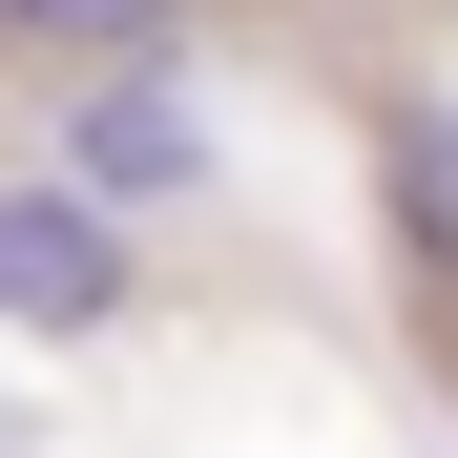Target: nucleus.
Instances as JSON below:
<instances>
[{
  "label": "nucleus",
  "mask_w": 458,
  "mask_h": 458,
  "mask_svg": "<svg viewBox=\"0 0 458 458\" xmlns=\"http://www.w3.org/2000/svg\"><path fill=\"white\" fill-rule=\"evenodd\" d=\"M63 188H84L105 229H125V208H188V188H208V125H188V84H167V63H105V84L63 105Z\"/></svg>",
  "instance_id": "f257e3e1"
},
{
  "label": "nucleus",
  "mask_w": 458,
  "mask_h": 458,
  "mask_svg": "<svg viewBox=\"0 0 458 458\" xmlns=\"http://www.w3.org/2000/svg\"><path fill=\"white\" fill-rule=\"evenodd\" d=\"M125 313V229L84 188H0V334H105Z\"/></svg>",
  "instance_id": "f03ea898"
},
{
  "label": "nucleus",
  "mask_w": 458,
  "mask_h": 458,
  "mask_svg": "<svg viewBox=\"0 0 458 458\" xmlns=\"http://www.w3.org/2000/svg\"><path fill=\"white\" fill-rule=\"evenodd\" d=\"M21 42H63V63H167L188 0H21Z\"/></svg>",
  "instance_id": "7ed1b4c3"
},
{
  "label": "nucleus",
  "mask_w": 458,
  "mask_h": 458,
  "mask_svg": "<svg viewBox=\"0 0 458 458\" xmlns=\"http://www.w3.org/2000/svg\"><path fill=\"white\" fill-rule=\"evenodd\" d=\"M0 42H21V0H0Z\"/></svg>",
  "instance_id": "20e7f679"
}]
</instances>
